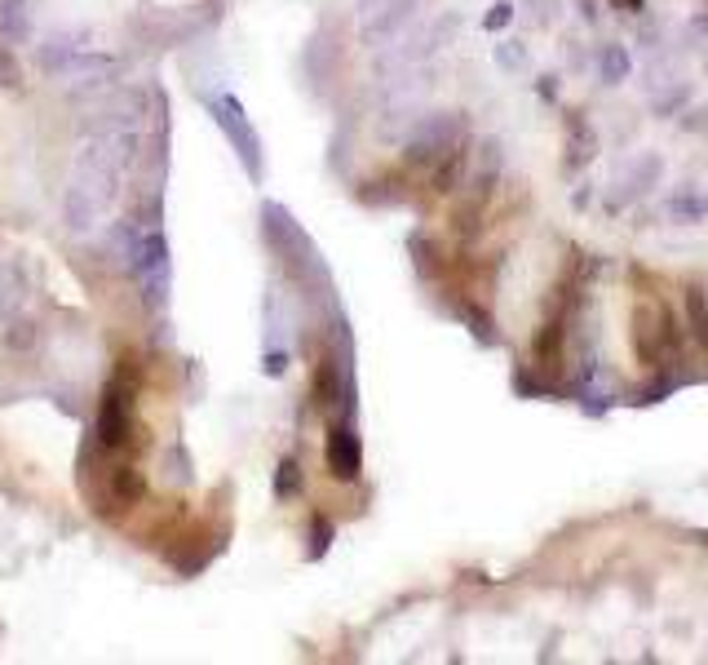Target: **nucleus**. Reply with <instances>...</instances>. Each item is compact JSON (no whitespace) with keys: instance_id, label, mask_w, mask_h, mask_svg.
Returning a JSON list of instances; mask_svg holds the SVG:
<instances>
[{"instance_id":"1","label":"nucleus","mask_w":708,"mask_h":665,"mask_svg":"<svg viewBox=\"0 0 708 665\" xmlns=\"http://www.w3.org/2000/svg\"><path fill=\"white\" fill-rule=\"evenodd\" d=\"M142 156V134L138 129H106V134H84L76 151V169L93 173H115L125 178Z\"/></svg>"},{"instance_id":"2","label":"nucleus","mask_w":708,"mask_h":665,"mask_svg":"<svg viewBox=\"0 0 708 665\" xmlns=\"http://www.w3.org/2000/svg\"><path fill=\"white\" fill-rule=\"evenodd\" d=\"M213 116H217V125H221L226 143L235 147V156L244 160V169H249L253 178H262V169H266V160H262V134L253 129L244 102L235 98V93H221V98L213 102Z\"/></svg>"},{"instance_id":"3","label":"nucleus","mask_w":708,"mask_h":665,"mask_svg":"<svg viewBox=\"0 0 708 665\" xmlns=\"http://www.w3.org/2000/svg\"><path fill=\"white\" fill-rule=\"evenodd\" d=\"M54 76H58V84H62L71 98H98V93H106V89L115 84V76H121V63H115L111 54L84 49V54H76L67 67H58Z\"/></svg>"},{"instance_id":"4","label":"nucleus","mask_w":708,"mask_h":665,"mask_svg":"<svg viewBox=\"0 0 708 665\" xmlns=\"http://www.w3.org/2000/svg\"><path fill=\"white\" fill-rule=\"evenodd\" d=\"M142 125V98L138 93H111L84 111V121H80V138L84 134H106V129H138Z\"/></svg>"},{"instance_id":"5","label":"nucleus","mask_w":708,"mask_h":665,"mask_svg":"<svg viewBox=\"0 0 708 665\" xmlns=\"http://www.w3.org/2000/svg\"><path fill=\"white\" fill-rule=\"evenodd\" d=\"M102 217H106V204L80 178H71V187L62 191V222H67V232L71 236H89Z\"/></svg>"},{"instance_id":"6","label":"nucleus","mask_w":708,"mask_h":665,"mask_svg":"<svg viewBox=\"0 0 708 665\" xmlns=\"http://www.w3.org/2000/svg\"><path fill=\"white\" fill-rule=\"evenodd\" d=\"M456 138H460V116H452V111H438V116L416 121L408 147H412L416 156H438V151L456 147Z\"/></svg>"},{"instance_id":"7","label":"nucleus","mask_w":708,"mask_h":665,"mask_svg":"<svg viewBox=\"0 0 708 665\" xmlns=\"http://www.w3.org/2000/svg\"><path fill=\"white\" fill-rule=\"evenodd\" d=\"M328 466L336 480H354L364 466V453H359V435H354L350 426H332L328 435Z\"/></svg>"},{"instance_id":"8","label":"nucleus","mask_w":708,"mask_h":665,"mask_svg":"<svg viewBox=\"0 0 708 665\" xmlns=\"http://www.w3.org/2000/svg\"><path fill=\"white\" fill-rule=\"evenodd\" d=\"M84 41H89L84 32H58V36H49V41H45V45L36 49V58H41V71H49V76H54L58 67H67V63H71L76 54H84V49H89Z\"/></svg>"},{"instance_id":"9","label":"nucleus","mask_w":708,"mask_h":665,"mask_svg":"<svg viewBox=\"0 0 708 665\" xmlns=\"http://www.w3.org/2000/svg\"><path fill=\"white\" fill-rule=\"evenodd\" d=\"M0 36L10 45L32 41V0H0Z\"/></svg>"},{"instance_id":"10","label":"nucleus","mask_w":708,"mask_h":665,"mask_svg":"<svg viewBox=\"0 0 708 665\" xmlns=\"http://www.w3.org/2000/svg\"><path fill=\"white\" fill-rule=\"evenodd\" d=\"M23 297H27L23 267H5L0 271V319H14L23 311Z\"/></svg>"},{"instance_id":"11","label":"nucleus","mask_w":708,"mask_h":665,"mask_svg":"<svg viewBox=\"0 0 708 665\" xmlns=\"http://www.w3.org/2000/svg\"><path fill=\"white\" fill-rule=\"evenodd\" d=\"M98 435H102V443H121V439L129 435V417H125V408H121V399H115V395H106V399H102Z\"/></svg>"},{"instance_id":"12","label":"nucleus","mask_w":708,"mask_h":665,"mask_svg":"<svg viewBox=\"0 0 708 665\" xmlns=\"http://www.w3.org/2000/svg\"><path fill=\"white\" fill-rule=\"evenodd\" d=\"M0 89H10V93L23 89V63H19V54L5 36H0Z\"/></svg>"},{"instance_id":"13","label":"nucleus","mask_w":708,"mask_h":665,"mask_svg":"<svg viewBox=\"0 0 708 665\" xmlns=\"http://www.w3.org/2000/svg\"><path fill=\"white\" fill-rule=\"evenodd\" d=\"M598 71H603V80H607V84H620V80L629 76V54H625L620 45H603V54H598Z\"/></svg>"},{"instance_id":"14","label":"nucleus","mask_w":708,"mask_h":665,"mask_svg":"<svg viewBox=\"0 0 708 665\" xmlns=\"http://www.w3.org/2000/svg\"><path fill=\"white\" fill-rule=\"evenodd\" d=\"M5 342H10V351H32L36 347V324L19 311L14 319H10V332H5Z\"/></svg>"},{"instance_id":"15","label":"nucleus","mask_w":708,"mask_h":665,"mask_svg":"<svg viewBox=\"0 0 708 665\" xmlns=\"http://www.w3.org/2000/svg\"><path fill=\"white\" fill-rule=\"evenodd\" d=\"M669 213H673V217H699V200H695L690 191H677V195L669 200Z\"/></svg>"},{"instance_id":"16","label":"nucleus","mask_w":708,"mask_h":665,"mask_svg":"<svg viewBox=\"0 0 708 665\" xmlns=\"http://www.w3.org/2000/svg\"><path fill=\"white\" fill-rule=\"evenodd\" d=\"M262 369H266L271 377H279V373L288 369V351H284V347H275V351H266V364H262Z\"/></svg>"},{"instance_id":"17","label":"nucleus","mask_w":708,"mask_h":665,"mask_svg":"<svg viewBox=\"0 0 708 665\" xmlns=\"http://www.w3.org/2000/svg\"><path fill=\"white\" fill-rule=\"evenodd\" d=\"M510 19H514V5H505V0H501V5H492V14H488V19H483V23H488V27H492V32H496V27H505V23H510Z\"/></svg>"},{"instance_id":"18","label":"nucleus","mask_w":708,"mask_h":665,"mask_svg":"<svg viewBox=\"0 0 708 665\" xmlns=\"http://www.w3.org/2000/svg\"><path fill=\"white\" fill-rule=\"evenodd\" d=\"M293 484H297V466L284 462V471H279V497H293Z\"/></svg>"},{"instance_id":"19","label":"nucleus","mask_w":708,"mask_h":665,"mask_svg":"<svg viewBox=\"0 0 708 665\" xmlns=\"http://www.w3.org/2000/svg\"><path fill=\"white\" fill-rule=\"evenodd\" d=\"M501 63H505V67H518V63H523V49H514V45H501Z\"/></svg>"}]
</instances>
